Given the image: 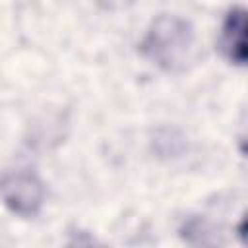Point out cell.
Masks as SVG:
<instances>
[{
    "mask_svg": "<svg viewBox=\"0 0 248 248\" xmlns=\"http://www.w3.org/2000/svg\"><path fill=\"white\" fill-rule=\"evenodd\" d=\"M140 54L165 72H182L192 62L196 33L188 19L174 14L157 16L140 41Z\"/></svg>",
    "mask_w": 248,
    "mask_h": 248,
    "instance_id": "obj_1",
    "label": "cell"
},
{
    "mask_svg": "<svg viewBox=\"0 0 248 248\" xmlns=\"http://www.w3.org/2000/svg\"><path fill=\"white\" fill-rule=\"evenodd\" d=\"M45 184L35 172L10 170L0 174V200L19 217H35L45 202Z\"/></svg>",
    "mask_w": 248,
    "mask_h": 248,
    "instance_id": "obj_2",
    "label": "cell"
},
{
    "mask_svg": "<svg viewBox=\"0 0 248 248\" xmlns=\"http://www.w3.org/2000/svg\"><path fill=\"white\" fill-rule=\"evenodd\" d=\"M219 50L229 64H246V10L242 6L227 12L219 33Z\"/></svg>",
    "mask_w": 248,
    "mask_h": 248,
    "instance_id": "obj_3",
    "label": "cell"
},
{
    "mask_svg": "<svg viewBox=\"0 0 248 248\" xmlns=\"http://www.w3.org/2000/svg\"><path fill=\"white\" fill-rule=\"evenodd\" d=\"M93 2L105 12H120V10L130 8L136 0H93Z\"/></svg>",
    "mask_w": 248,
    "mask_h": 248,
    "instance_id": "obj_4",
    "label": "cell"
}]
</instances>
